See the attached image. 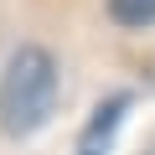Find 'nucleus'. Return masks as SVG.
Masks as SVG:
<instances>
[{"instance_id":"obj_2","label":"nucleus","mask_w":155,"mask_h":155,"mask_svg":"<svg viewBox=\"0 0 155 155\" xmlns=\"http://www.w3.org/2000/svg\"><path fill=\"white\" fill-rule=\"evenodd\" d=\"M124 109H129V98H124V93H114V98H104V104L93 109V119H88V129L78 134V155H109V145H114V129H119V119H124Z\"/></svg>"},{"instance_id":"obj_1","label":"nucleus","mask_w":155,"mask_h":155,"mask_svg":"<svg viewBox=\"0 0 155 155\" xmlns=\"http://www.w3.org/2000/svg\"><path fill=\"white\" fill-rule=\"evenodd\" d=\"M57 109V62L47 47H21L0 72V129L36 134Z\"/></svg>"},{"instance_id":"obj_3","label":"nucleus","mask_w":155,"mask_h":155,"mask_svg":"<svg viewBox=\"0 0 155 155\" xmlns=\"http://www.w3.org/2000/svg\"><path fill=\"white\" fill-rule=\"evenodd\" d=\"M109 16L119 26H155V0H109Z\"/></svg>"}]
</instances>
